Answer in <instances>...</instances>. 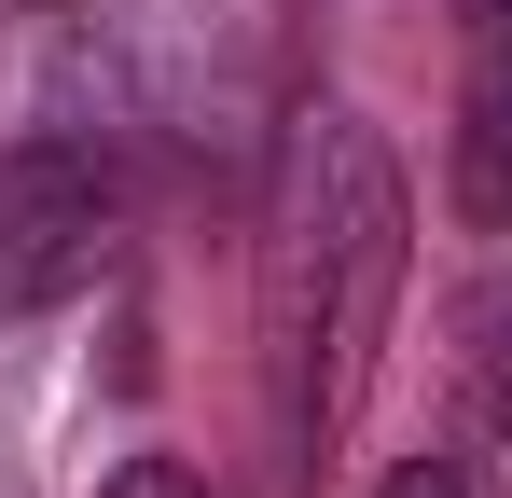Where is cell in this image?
<instances>
[{"mask_svg": "<svg viewBox=\"0 0 512 498\" xmlns=\"http://www.w3.org/2000/svg\"><path fill=\"white\" fill-rule=\"evenodd\" d=\"M402 263H416V208H402L388 139L346 97H305L263 180V415H277L291 485L346 457L374 346L402 319Z\"/></svg>", "mask_w": 512, "mask_h": 498, "instance_id": "cell-1", "label": "cell"}, {"mask_svg": "<svg viewBox=\"0 0 512 498\" xmlns=\"http://www.w3.org/2000/svg\"><path fill=\"white\" fill-rule=\"evenodd\" d=\"M111 249H125V166H111V139L42 125V139L0 153V319H42V305L97 291Z\"/></svg>", "mask_w": 512, "mask_h": 498, "instance_id": "cell-2", "label": "cell"}, {"mask_svg": "<svg viewBox=\"0 0 512 498\" xmlns=\"http://www.w3.org/2000/svg\"><path fill=\"white\" fill-rule=\"evenodd\" d=\"M457 208L512 236V0H471V111H457Z\"/></svg>", "mask_w": 512, "mask_h": 498, "instance_id": "cell-3", "label": "cell"}, {"mask_svg": "<svg viewBox=\"0 0 512 498\" xmlns=\"http://www.w3.org/2000/svg\"><path fill=\"white\" fill-rule=\"evenodd\" d=\"M457 388H471V485L512 498V277H485L471 305H457Z\"/></svg>", "mask_w": 512, "mask_h": 498, "instance_id": "cell-4", "label": "cell"}, {"mask_svg": "<svg viewBox=\"0 0 512 498\" xmlns=\"http://www.w3.org/2000/svg\"><path fill=\"white\" fill-rule=\"evenodd\" d=\"M97 498H208V471H180V457H125Z\"/></svg>", "mask_w": 512, "mask_h": 498, "instance_id": "cell-5", "label": "cell"}, {"mask_svg": "<svg viewBox=\"0 0 512 498\" xmlns=\"http://www.w3.org/2000/svg\"><path fill=\"white\" fill-rule=\"evenodd\" d=\"M374 498H485V485H471V457H402Z\"/></svg>", "mask_w": 512, "mask_h": 498, "instance_id": "cell-6", "label": "cell"}, {"mask_svg": "<svg viewBox=\"0 0 512 498\" xmlns=\"http://www.w3.org/2000/svg\"><path fill=\"white\" fill-rule=\"evenodd\" d=\"M14 14H70V0H14Z\"/></svg>", "mask_w": 512, "mask_h": 498, "instance_id": "cell-7", "label": "cell"}]
</instances>
